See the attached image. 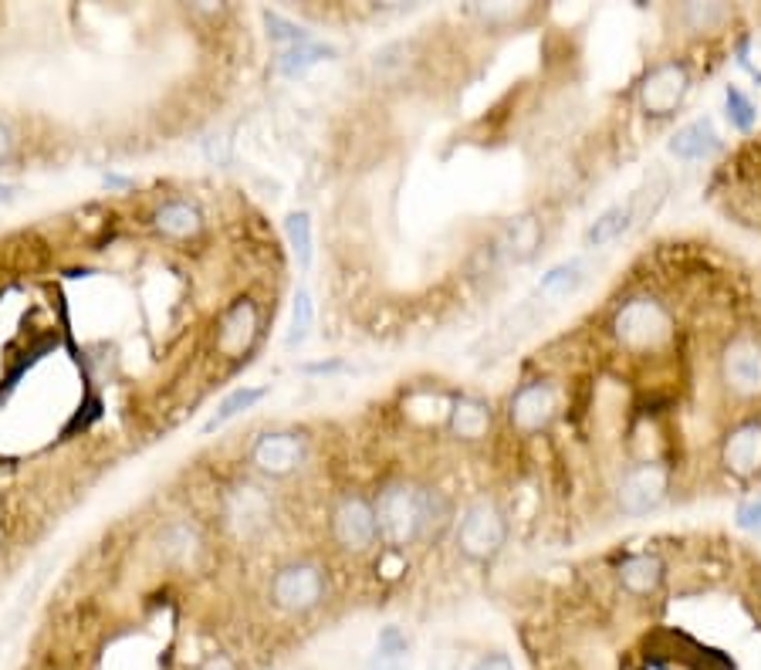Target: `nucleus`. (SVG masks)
I'll use <instances>...</instances> for the list:
<instances>
[{"label": "nucleus", "instance_id": "f257e3e1", "mask_svg": "<svg viewBox=\"0 0 761 670\" xmlns=\"http://www.w3.org/2000/svg\"><path fill=\"white\" fill-rule=\"evenodd\" d=\"M610 336L626 356H663L677 339V322L660 298L636 295L613 311Z\"/></svg>", "mask_w": 761, "mask_h": 670}, {"label": "nucleus", "instance_id": "f03ea898", "mask_svg": "<svg viewBox=\"0 0 761 670\" xmlns=\"http://www.w3.org/2000/svg\"><path fill=\"white\" fill-rule=\"evenodd\" d=\"M430 508L433 491H420L410 481H393L376 495V529L389 548L413 545L420 535L430 532Z\"/></svg>", "mask_w": 761, "mask_h": 670}, {"label": "nucleus", "instance_id": "7ed1b4c3", "mask_svg": "<svg viewBox=\"0 0 761 670\" xmlns=\"http://www.w3.org/2000/svg\"><path fill=\"white\" fill-rule=\"evenodd\" d=\"M326 593H329L326 569L315 563H288L268 582L271 606L288 616H302V613H311L315 606H322Z\"/></svg>", "mask_w": 761, "mask_h": 670}, {"label": "nucleus", "instance_id": "20e7f679", "mask_svg": "<svg viewBox=\"0 0 761 670\" xmlns=\"http://www.w3.org/2000/svg\"><path fill=\"white\" fill-rule=\"evenodd\" d=\"M508 535V522L491 501H477L464 511V519L457 525V545L467 559L474 563H488L495 559Z\"/></svg>", "mask_w": 761, "mask_h": 670}, {"label": "nucleus", "instance_id": "39448f33", "mask_svg": "<svg viewBox=\"0 0 761 670\" xmlns=\"http://www.w3.org/2000/svg\"><path fill=\"white\" fill-rule=\"evenodd\" d=\"M329 529H332L336 545L345 548V552H352V556H359V552H370L373 542H376V535H379L373 504L363 495H355V491H345L336 501Z\"/></svg>", "mask_w": 761, "mask_h": 670}, {"label": "nucleus", "instance_id": "423d86ee", "mask_svg": "<svg viewBox=\"0 0 761 670\" xmlns=\"http://www.w3.org/2000/svg\"><path fill=\"white\" fill-rule=\"evenodd\" d=\"M308 457V438L298 430H271L261 433L251 447V464L268 478H288Z\"/></svg>", "mask_w": 761, "mask_h": 670}, {"label": "nucleus", "instance_id": "0eeeda50", "mask_svg": "<svg viewBox=\"0 0 761 670\" xmlns=\"http://www.w3.org/2000/svg\"><path fill=\"white\" fill-rule=\"evenodd\" d=\"M667 491H670V470L657 461H639L623 475L616 498L626 515H647V511H654L667 498Z\"/></svg>", "mask_w": 761, "mask_h": 670}, {"label": "nucleus", "instance_id": "6e6552de", "mask_svg": "<svg viewBox=\"0 0 761 670\" xmlns=\"http://www.w3.org/2000/svg\"><path fill=\"white\" fill-rule=\"evenodd\" d=\"M261 332V308L254 298H237L230 302L224 311H220V319H217V352H220V360H240L245 352L254 345Z\"/></svg>", "mask_w": 761, "mask_h": 670}, {"label": "nucleus", "instance_id": "1a4fd4ad", "mask_svg": "<svg viewBox=\"0 0 761 670\" xmlns=\"http://www.w3.org/2000/svg\"><path fill=\"white\" fill-rule=\"evenodd\" d=\"M688 89H691L688 68L680 61H663L644 78V86H639V102H644V109L650 115H657V120H667L670 112L680 109Z\"/></svg>", "mask_w": 761, "mask_h": 670}, {"label": "nucleus", "instance_id": "9d476101", "mask_svg": "<svg viewBox=\"0 0 761 670\" xmlns=\"http://www.w3.org/2000/svg\"><path fill=\"white\" fill-rule=\"evenodd\" d=\"M555 413H558V397H555L552 383H542V379L525 383L508 404V420L522 438H532V433L545 430Z\"/></svg>", "mask_w": 761, "mask_h": 670}, {"label": "nucleus", "instance_id": "9b49d317", "mask_svg": "<svg viewBox=\"0 0 761 670\" xmlns=\"http://www.w3.org/2000/svg\"><path fill=\"white\" fill-rule=\"evenodd\" d=\"M667 576V559L660 552H636L616 566V586L626 600H654Z\"/></svg>", "mask_w": 761, "mask_h": 670}, {"label": "nucleus", "instance_id": "f8f14e48", "mask_svg": "<svg viewBox=\"0 0 761 670\" xmlns=\"http://www.w3.org/2000/svg\"><path fill=\"white\" fill-rule=\"evenodd\" d=\"M720 373L738 397H758L761 393V345L748 336H738L725 345L720 356Z\"/></svg>", "mask_w": 761, "mask_h": 670}, {"label": "nucleus", "instance_id": "ddd939ff", "mask_svg": "<svg viewBox=\"0 0 761 670\" xmlns=\"http://www.w3.org/2000/svg\"><path fill=\"white\" fill-rule=\"evenodd\" d=\"M227 522L245 538L261 535L271 525V498L258 485H237L227 495Z\"/></svg>", "mask_w": 761, "mask_h": 670}, {"label": "nucleus", "instance_id": "4468645a", "mask_svg": "<svg viewBox=\"0 0 761 670\" xmlns=\"http://www.w3.org/2000/svg\"><path fill=\"white\" fill-rule=\"evenodd\" d=\"M720 461L738 478H751L761 470V423L758 420H745L738 423L728 438L725 447H720Z\"/></svg>", "mask_w": 761, "mask_h": 670}, {"label": "nucleus", "instance_id": "2eb2a0df", "mask_svg": "<svg viewBox=\"0 0 761 670\" xmlns=\"http://www.w3.org/2000/svg\"><path fill=\"white\" fill-rule=\"evenodd\" d=\"M152 227L170 241H190L204 230V217L190 201H170L152 214Z\"/></svg>", "mask_w": 761, "mask_h": 670}, {"label": "nucleus", "instance_id": "dca6fc26", "mask_svg": "<svg viewBox=\"0 0 761 670\" xmlns=\"http://www.w3.org/2000/svg\"><path fill=\"white\" fill-rule=\"evenodd\" d=\"M451 430H454V438H461V441L488 438V430H491V407L485 400L461 397L451 407Z\"/></svg>", "mask_w": 761, "mask_h": 670}, {"label": "nucleus", "instance_id": "f3484780", "mask_svg": "<svg viewBox=\"0 0 761 670\" xmlns=\"http://www.w3.org/2000/svg\"><path fill=\"white\" fill-rule=\"evenodd\" d=\"M329 55H332V48L322 45V42H315V37L308 34V37H302V42H295L288 48H277V71H282L285 78H298L311 65L326 61Z\"/></svg>", "mask_w": 761, "mask_h": 670}, {"label": "nucleus", "instance_id": "a211bd4d", "mask_svg": "<svg viewBox=\"0 0 761 670\" xmlns=\"http://www.w3.org/2000/svg\"><path fill=\"white\" fill-rule=\"evenodd\" d=\"M714 146H717V133L711 120H694L670 139V152L677 160H704Z\"/></svg>", "mask_w": 761, "mask_h": 670}, {"label": "nucleus", "instance_id": "6ab92c4d", "mask_svg": "<svg viewBox=\"0 0 761 670\" xmlns=\"http://www.w3.org/2000/svg\"><path fill=\"white\" fill-rule=\"evenodd\" d=\"M410 660V644L399 626H383L373 657L366 660V670H407Z\"/></svg>", "mask_w": 761, "mask_h": 670}, {"label": "nucleus", "instance_id": "aec40b11", "mask_svg": "<svg viewBox=\"0 0 761 670\" xmlns=\"http://www.w3.org/2000/svg\"><path fill=\"white\" fill-rule=\"evenodd\" d=\"M264 393H268V389H261V386H240V389H234L230 397H224V400H220V407L211 413V420L204 423V433H214V430L227 427L234 417H240L245 410L258 407V404L264 400Z\"/></svg>", "mask_w": 761, "mask_h": 670}, {"label": "nucleus", "instance_id": "412c9836", "mask_svg": "<svg viewBox=\"0 0 761 670\" xmlns=\"http://www.w3.org/2000/svg\"><path fill=\"white\" fill-rule=\"evenodd\" d=\"M629 220H633V207H610L603 217H599V220L586 230V245H589V248H603V245L616 241L620 234L629 227Z\"/></svg>", "mask_w": 761, "mask_h": 670}, {"label": "nucleus", "instance_id": "4be33fe9", "mask_svg": "<svg viewBox=\"0 0 761 670\" xmlns=\"http://www.w3.org/2000/svg\"><path fill=\"white\" fill-rule=\"evenodd\" d=\"M582 282H586V268H582V261H563V264H555V268L545 274L538 288H542L545 295H552V298H563V295L576 292Z\"/></svg>", "mask_w": 761, "mask_h": 670}, {"label": "nucleus", "instance_id": "5701e85b", "mask_svg": "<svg viewBox=\"0 0 761 670\" xmlns=\"http://www.w3.org/2000/svg\"><path fill=\"white\" fill-rule=\"evenodd\" d=\"M285 238H288V248L298 261V268L305 271L311 264V217L308 214H288L285 217Z\"/></svg>", "mask_w": 761, "mask_h": 670}, {"label": "nucleus", "instance_id": "b1692460", "mask_svg": "<svg viewBox=\"0 0 761 670\" xmlns=\"http://www.w3.org/2000/svg\"><path fill=\"white\" fill-rule=\"evenodd\" d=\"M311 315H315V308H311V295H308L305 288H298V292H295V302H292L288 336H285L288 349H295V345H302V342H305V336H308V329H311Z\"/></svg>", "mask_w": 761, "mask_h": 670}, {"label": "nucleus", "instance_id": "393cba45", "mask_svg": "<svg viewBox=\"0 0 761 670\" xmlns=\"http://www.w3.org/2000/svg\"><path fill=\"white\" fill-rule=\"evenodd\" d=\"M725 105H728V120H731V126L735 129H751L754 126V105L748 102V95L741 92V89H735V86H728V92H725Z\"/></svg>", "mask_w": 761, "mask_h": 670}, {"label": "nucleus", "instance_id": "a878e982", "mask_svg": "<svg viewBox=\"0 0 761 670\" xmlns=\"http://www.w3.org/2000/svg\"><path fill=\"white\" fill-rule=\"evenodd\" d=\"M511 245H514V251L522 254V258H529L538 245H542V230H538V220L535 217H525V220H518L514 227H511Z\"/></svg>", "mask_w": 761, "mask_h": 670}, {"label": "nucleus", "instance_id": "bb28decb", "mask_svg": "<svg viewBox=\"0 0 761 670\" xmlns=\"http://www.w3.org/2000/svg\"><path fill=\"white\" fill-rule=\"evenodd\" d=\"M738 529L758 532V535H761V495L751 498V501H745V504L738 508Z\"/></svg>", "mask_w": 761, "mask_h": 670}, {"label": "nucleus", "instance_id": "cd10ccee", "mask_svg": "<svg viewBox=\"0 0 761 670\" xmlns=\"http://www.w3.org/2000/svg\"><path fill=\"white\" fill-rule=\"evenodd\" d=\"M470 670H514V663L508 654H488V657H480Z\"/></svg>", "mask_w": 761, "mask_h": 670}, {"label": "nucleus", "instance_id": "c85d7f7f", "mask_svg": "<svg viewBox=\"0 0 761 670\" xmlns=\"http://www.w3.org/2000/svg\"><path fill=\"white\" fill-rule=\"evenodd\" d=\"M11 160H14V139H11L8 126L0 123V170L11 167Z\"/></svg>", "mask_w": 761, "mask_h": 670}, {"label": "nucleus", "instance_id": "c756f323", "mask_svg": "<svg viewBox=\"0 0 761 670\" xmlns=\"http://www.w3.org/2000/svg\"><path fill=\"white\" fill-rule=\"evenodd\" d=\"M342 370L339 363H315V366H305V373H336Z\"/></svg>", "mask_w": 761, "mask_h": 670}, {"label": "nucleus", "instance_id": "7c9ffc66", "mask_svg": "<svg viewBox=\"0 0 761 670\" xmlns=\"http://www.w3.org/2000/svg\"><path fill=\"white\" fill-rule=\"evenodd\" d=\"M204 670H234V663L230 660H224V657H214V660H207V667Z\"/></svg>", "mask_w": 761, "mask_h": 670}, {"label": "nucleus", "instance_id": "2f4dec72", "mask_svg": "<svg viewBox=\"0 0 761 670\" xmlns=\"http://www.w3.org/2000/svg\"><path fill=\"white\" fill-rule=\"evenodd\" d=\"M0 193H4V190H0Z\"/></svg>", "mask_w": 761, "mask_h": 670}]
</instances>
